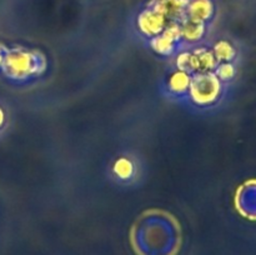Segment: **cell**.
<instances>
[{
  "mask_svg": "<svg viewBox=\"0 0 256 255\" xmlns=\"http://www.w3.org/2000/svg\"><path fill=\"white\" fill-rule=\"evenodd\" d=\"M48 62L40 50L26 46L6 48L0 65V75L9 84L26 86L45 74Z\"/></svg>",
  "mask_w": 256,
  "mask_h": 255,
  "instance_id": "1",
  "label": "cell"
},
{
  "mask_svg": "<svg viewBox=\"0 0 256 255\" xmlns=\"http://www.w3.org/2000/svg\"><path fill=\"white\" fill-rule=\"evenodd\" d=\"M145 162L134 152H119L108 164V178L119 188H136L145 179Z\"/></svg>",
  "mask_w": 256,
  "mask_h": 255,
  "instance_id": "2",
  "label": "cell"
},
{
  "mask_svg": "<svg viewBox=\"0 0 256 255\" xmlns=\"http://www.w3.org/2000/svg\"><path fill=\"white\" fill-rule=\"evenodd\" d=\"M224 82L218 79L214 72L194 74L184 104L192 105L198 110L210 109L222 99Z\"/></svg>",
  "mask_w": 256,
  "mask_h": 255,
  "instance_id": "3",
  "label": "cell"
},
{
  "mask_svg": "<svg viewBox=\"0 0 256 255\" xmlns=\"http://www.w3.org/2000/svg\"><path fill=\"white\" fill-rule=\"evenodd\" d=\"M192 75L180 66H175L169 70L162 79V89L168 99H174L175 102L184 104L189 92Z\"/></svg>",
  "mask_w": 256,
  "mask_h": 255,
  "instance_id": "4",
  "label": "cell"
},
{
  "mask_svg": "<svg viewBox=\"0 0 256 255\" xmlns=\"http://www.w3.org/2000/svg\"><path fill=\"white\" fill-rule=\"evenodd\" d=\"M214 56L216 59V62H230L235 56V50L229 42H222L219 44H216V46L214 48Z\"/></svg>",
  "mask_w": 256,
  "mask_h": 255,
  "instance_id": "5",
  "label": "cell"
},
{
  "mask_svg": "<svg viewBox=\"0 0 256 255\" xmlns=\"http://www.w3.org/2000/svg\"><path fill=\"white\" fill-rule=\"evenodd\" d=\"M12 124V110L5 100L0 99V138L4 136Z\"/></svg>",
  "mask_w": 256,
  "mask_h": 255,
  "instance_id": "6",
  "label": "cell"
},
{
  "mask_svg": "<svg viewBox=\"0 0 256 255\" xmlns=\"http://www.w3.org/2000/svg\"><path fill=\"white\" fill-rule=\"evenodd\" d=\"M5 50H6V46H4V45L0 44V65H2V56H4V52Z\"/></svg>",
  "mask_w": 256,
  "mask_h": 255,
  "instance_id": "7",
  "label": "cell"
}]
</instances>
